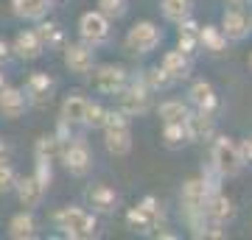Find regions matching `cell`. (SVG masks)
I'll return each mask as SVG.
<instances>
[{
  "mask_svg": "<svg viewBox=\"0 0 252 240\" xmlns=\"http://www.w3.org/2000/svg\"><path fill=\"white\" fill-rule=\"evenodd\" d=\"M54 226L70 240H90L98 232V218L84 207H62L54 213Z\"/></svg>",
  "mask_w": 252,
  "mask_h": 240,
  "instance_id": "cell-1",
  "label": "cell"
},
{
  "mask_svg": "<svg viewBox=\"0 0 252 240\" xmlns=\"http://www.w3.org/2000/svg\"><path fill=\"white\" fill-rule=\"evenodd\" d=\"M101 132H104V148L112 157H126L132 151V117H126L121 109H107Z\"/></svg>",
  "mask_w": 252,
  "mask_h": 240,
  "instance_id": "cell-2",
  "label": "cell"
},
{
  "mask_svg": "<svg viewBox=\"0 0 252 240\" xmlns=\"http://www.w3.org/2000/svg\"><path fill=\"white\" fill-rule=\"evenodd\" d=\"M152 89L143 84V79H129L124 87L115 92L118 98V109L124 112L126 117H143L149 109H152Z\"/></svg>",
  "mask_w": 252,
  "mask_h": 240,
  "instance_id": "cell-3",
  "label": "cell"
},
{
  "mask_svg": "<svg viewBox=\"0 0 252 240\" xmlns=\"http://www.w3.org/2000/svg\"><path fill=\"white\" fill-rule=\"evenodd\" d=\"M210 162H213V168H216L224 179L238 176V173H241V168L247 165V162H244V157H241L238 142H235L233 137H227V134H221V137H213Z\"/></svg>",
  "mask_w": 252,
  "mask_h": 240,
  "instance_id": "cell-4",
  "label": "cell"
},
{
  "mask_svg": "<svg viewBox=\"0 0 252 240\" xmlns=\"http://www.w3.org/2000/svg\"><path fill=\"white\" fill-rule=\"evenodd\" d=\"M160 42H162V31H160L157 23H152V20H137V23H132V28H129L126 36H124V48L132 56L152 53Z\"/></svg>",
  "mask_w": 252,
  "mask_h": 240,
  "instance_id": "cell-5",
  "label": "cell"
},
{
  "mask_svg": "<svg viewBox=\"0 0 252 240\" xmlns=\"http://www.w3.org/2000/svg\"><path fill=\"white\" fill-rule=\"evenodd\" d=\"M59 160H62L64 170L76 179H84L93 170V151L81 137H67V140H62Z\"/></svg>",
  "mask_w": 252,
  "mask_h": 240,
  "instance_id": "cell-6",
  "label": "cell"
},
{
  "mask_svg": "<svg viewBox=\"0 0 252 240\" xmlns=\"http://www.w3.org/2000/svg\"><path fill=\"white\" fill-rule=\"evenodd\" d=\"M93 89L101 92V95H112L124 87L129 81V70L124 64H112V62H104V64H93Z\"/></svg>",
  "mask_w": 252,
  "mask_h": 240,
  "instance_id": "cell-7",
  "label": "cell"
},
{
  "mask_svg": "<svg viewBox=\"0 0 252 240\" xmlns=\"http://www.w3.org/2000/svg\"><path fill=\"white\" fill-rule=\"evenodd\" d=\"M54 89H56V81L48 76L45 70H34L31 76L26 79V101L28 107H36V109H45L51 101H54Z\"/></svg>",
  "mask_w": 252,
  "mask_h": 240,
  "instance_id": "cell-8",
  "label": "cell"
},
{
  "mask_svg": "<svg viewBox=\"0 0 252 240\" xmlns=\"http://www.w3.org/2000/svg\"><path fill=\"white\" fill-rule=\"evenodd\" d=\"M62 62L73 76H90L95 64V51L87 42H67L62 45Z\"/></svg>",
  "mask_w": 252,
  "mask_h": 240,
  "instance_id": "cell-9",
  "label": "cell"
},
{
  "mask_svg": "<svg viewBox=\"0 0 252 240\" xmlns=\"http://www.w3.org/2000/svg\"><path fill=\"white\" fill-rule=\"evenodd\" d=\"M79 36L81 42H87L90 48H98L109 39V20L101 14L98 9L95 11H84L79 17Z\"/></svg>",
  "mask_w": 252,
  "mask_h": 240,
  "instance_id": "cell-10",
  "label": "cell"
},
{
  "mask_svg": "<svg viewBox=\"0 0 252 240\" xmlns=\"http://www.w3.org/2000/svg\"><path fill=\"white\" fill-rule=\"evenodd\" d=\"M84 201L93 207V213L95 215H115L118 207H121V196H118V190H112L109 185L104 182H95L84 190Z\"/></svg>",
  "mask_w": 252,
  "mask_h": 240,
  "instance_id": "cell-11",
  "label": "cell"
},
{
  "mask_svg": "<svg viewBox=\"0 0 252 240\" xmlns=\"http://www.w3.org/2000/svg\"><path fill=\"white\" fill-rule=\"evenodd\" d=\"M207 193H210V190H207V185L202 182V176H196V179H185V182H182L180 204H182V210H185V218L205 213Z\"/></svg>",
  "mask_w": 252,
  "mask_h": 240,
  "instance_id": "cell-12",
  "label": "cell"
},
{
  "mask_svg": "<svg viewBox=\"0 0 252 240\" xmlns=\"http://www.w3.org/2000/svg\"><path fill=\"white\" fill-rule=\"evenodd\" d=\"M188 101L196 112H207V115H219V95L216 87L210 81H193L188 89Z\"/></svg>",
  "mask_w": 252,
  "mask_h": 240,
  "instance_id": "cell-13",
  "label": "cell"
},
{
  "mask_svg": "<svg viewBox=\"0 0 252 240\" xmlns=\"http://www.w3.org/2000/svg\"><path fill=\"white\" fill-rule=\"evenodd\" d=\"M9 45H11V56H17L20 62H36L39 56L45 53V48H42V42H39V36H36L34 28L20 31Z\"/></svg>",
  "mask_w": 252,
  "mask_h": 240,
  "instance_id": "cell-14",
  "label": "cell"
},
{
  "mask_svg": "<svg viewBox=\"0 0 252 240\" xmlns=\"http://www.w3.org/2000/svg\"><path fill=\"white\" fill-rule=\"evenodd\" d=\"M221 34L227 36V42H244L247 36H250V17L244 14L241 9H227L224 14H221Z\"/></svg>",
  "mask_w": 252,
  "mask_h": 240,
  "instance_id": "cell-15",
  "label": "cell"
},
{
  "mask_svg": "<svg viewBox=\"0 0 252 240\" xmlns=\"http://www.w3.org/2000/svg\"><path fill=\"white\" fill-rule=\"evenodd\" d=\"M14 193H17L20 207H26V210H36V207L42 204V198H45L48 190L34 179V173H28V176H17Z\"/></svg>",
  "mask_w": 252,
  "mask_h": 240,
  "instance_id": "cell-16",
  "label": "cell"
},
{
  "mask_svg": "<svg viewBox=\"0 0 252 240\" xmlns=\"http://www.w3.org/2000/svg\"><path fill=\"white\" fill-rule=\"evenodd\" d=\"M28 112V101H26V92L20 87H6L0 89V115L6 120H20V117Z\"/></svg>",
  "mask_w": 252,
  "mask_h": 240,
  "instance_id": "cell-17",
  "label": "cell"
},
{
  "mask_svg": "<svg viewBox=\"0 0 252 240\" xmlns=\"http://www.w3.org/2000/svg\"><path fill=\"white\" fill-rule=\"evenodd\" d=\"M205 215L210 218V221H216V223H230L235 218V207H233V201H230V196H227V193L213 190V193H207Z\"/></svg>",
  "mask_w": 252,
  "mask_h": 240,
  "instance_id": "cell-18",
  "label": "cell"
},
{
  "mask_svg": "<svg viewBox=\"0 0 252 240\" xmlns=\"http://www.w3.org/2000/svg\"><path fill=\"white\" fill-rule=\"evenodd\" d=\"M188 134L190 142H207L216 137V115H207V112H190L188 120Z\"/></svg>",
  "mask_w": 252,
  "mask_h": 240,
  "instance_id": "cell-19",
  "label": "cell"
},
{
  "mask_svg": "<svg viewBox=\"0 0 252 240\" xmlns=\"http://www.w3.org/2000/svg\"><path fill=\"white\" fill-rule=\"evenodd\" d=\"M160 67L168 73L174 81H185V79H190L193 62H190V56H188V53H182L180 48H177V51H165V53H162Z\"/></svg>",
  "mask_w": 252,
  "mask_h": 240,
  "instance_id": "cell-20",
  "label": "cell"
},
{
  "mask_svg": "<svg viewBox=\"0 0 252 240\" xmlns=\"http://www.w3.org/2000/svg\"><path fill=\"white\" fill-rule=\"evenodd\" d=\"M87 101L81 92H70V95H64L62 101V109H59V120L62 123H67L70 129H76V126L84 123V109H87Z\"/></svg>",
  "mask_w": 252,
  "mask_h": 240,
  "instance_id": "cell-21",
  "label": "cell"
},
{
  "mask_svg": "<svg viewBox=\"0 0 252 240\" xmlns=\"http://www.w3.org/2000/svg\"><path fill=\"white\" fill-rule=\"evenodd\" d=\"M11 11H14V17H20V20L39 23L42 17H48L51 0H11Z\"/></svg>",
  "mask_w": 252,
  "mask_h": 240,
  "instance_id": "cell-22",
  "label": "cell"
},
{
  "mask_svg": "<svg viewBox=\"0 0 252 240\" xmlns=\"http://www.w3.org/2000/svg\"><path fill=\"white\" fill-rule=\"evenodd\" d=\"M36 218L31 215V210H23V213L17 215H11V221H9V238L14 240H34L36 238Z\"/></svg>",
  "mask_w": 252,
  "mask_h": 240,
  "instance_id": "cell-23",
  "label": "cell"
},
{
  "mask_svg": "<svg viewBox=\"0 0 252 240\" xmlns=\"http://www.w3.org/2000/svg\"><path fill=\"white\" fill-rule=\"evenodd\" d=\"M34 31H36V36H39V42H42L45 51H54V48H62V45H64V31H62L59 23H54V20L42 17Z\"/></svg>",
  "mask_w": 252,
  "mask_h": 240,
  "instance_id": "cell-24",
  "label": "cell"
},
{
  "mask_svg": "<svg viewBox=\"0 0 252 240\" xmlns=\"http://www.w3.org/2000/svg\"><path fill=\"white\" fill-rule=\"evenodd\" d=\"M190 115V107L185 101H177V98H168L162 101L160 107H157V117H160V123H185Z\"/></svg>",
  "mask_w": 252,
  "mask_h": 240,
  "instance_id": "cell-25",
  "label": "cell"
},
{
  "mask_svg": "<svg viewBox=\"0 0 252 240\" xmlns=\"http://www.w3.org/2000/svg\"><path fill=\"white\" fill-rule=\"evenodd\" d=\"M227 48V36L219 26H199V51L207 53H221Z\"/></svg>",
  "mask_w": 252,
  "mask_h": 240,
  "instance_id": "cell-26",
  "label": "cell"
},
{
  "mask_svg": "<svg viewBox=\"0 0 252 240\" xmlns=\"http://www.w3.org/2000/svg\"><path fill=\"white\" fill-rule=\"evenodd\" d=\"M162 145L168 151H180L185 145H190V134L185 123H162Z\"/></svg>",
  "mask_w": 252,
  "mask_h": 240,
  "instance_id": "cell-27",
  "label": "cell"
},
{
  "mask_svg": "<svg viewBox=\"0 0 252 240\" xmlns=\"http://www.w3.org/2000/svg\"><path fill=\"white\" fill-rule=\"evenodd\" d=\"M59 151H62V140L54 134H42L39 140L34 142V160H48V162H54L59 160Z\"/></svg>",
  "mask_w": 252,
  "mask_h": 240,
  "instance_id": "cell-28",
  "label": "cell"
},
{
  "mask_svg": "<svg viewBox=\"0 0 252 240\" xmlns=\"http://www.w3.org/2000/svg\"><path fill=\"white\" fill-rule=\"evenodd\" d=\"M157 215H152V213H146L143 207H132L129 213H126V223L132 226L135 232H140V235H149L152 229H157Z\"/></svg>",
  "mask_w": 252,
  "mask_h": 240,
  "instance_id": "cell-29",
  "label": "cell"
},
{
  "mask_svg": "<svg viewBox=\"0 0 252 240\" xmlns=\"http://www.w3.org/2000/svg\"><path fill=\"white\" fill-rule=\"evenodd\" d=\"M160 9L168 23H180L193 14V0H160Z\"/></svg>",
  "mask_w": 252,
  "mask_h": 240,
  "instance_id": "cell-30",
  "label": "cell"
},
{
  "mask_svg": "<svg viewBox=\"0 0 252 240\" xmlns=\"http://www.w3.org/2000/svg\"><path fill=\"white\" fill-rule=\"evenodd\" d=\"M140 79H143V84H146L149 89H152V92H160V89H171L174 84H177V81H174L171 76H168V73L162 70L160 64L149 67V70H146L143 76H140Z\"/></svg>",
  "mask_w": 252,
  "mask_h": 240,
  "instance_id": "cell-31",
  "label": "cell"
},
{
  "mask_svg": "<svg viewBox=\"0 0 252 240\" xmlns=\"http://www.w3.org/2000/svg\"><path fill=\"white\" fill-rule=\"evenodd\" d=\"M107 120V107L101 101H87V109H84V129H93V132H101V126Z\"/></svg>",
  "mask_w": 252,
  "mask_h": 240,
  "instance_id": "cell-32",
  "label": "cell"
},
{
  "mask_svg": "<svg viewBox=\"0 0 252 240\" xmlns=\"http://www.w3.org/2000/svg\"><path fill=\"white\" fill-rule=\"evenodd\" d=\"M17 170L9 160H0V196H9L14 193V185H17Z\"/></svg>",
  "mask_w": 252,
  "mask_h": 240,
  "instance_id": "cell-33",
  "label": "cell"
},
{
  "mask_svg": "<svg viewBox=\"0 0 252 240\" xmlns=\"http://www.w3.org/2000/svg\"><path fill=\"white\" fill-rule=\"evenodd\" d=\"M98 11L109 20V23H112V20H121V17H126V11H129V0H98Z\"/></svg>",
  "mask_w": 252,
  "mask_h": 240,
  "instance_id": "cell-34",
  "label": "cell"
},
{
  "mask_svg": "<svg viewBox=\"0 0 252 240\" xmlns=\"http://www.w3.org/2000/svg\"><path fill=\"white\" fill-rule=\"evenodd\" d=\"M34 179L48 190L51 182H54V168H51V162L48 160H34Z\"/></svg>",
  "mask_w": 252,
  "mask_h": 240,
  "instance_id": "cell-35",
  "label": "cell"
},
{
  "mask_svg": "<svg viewBox=\"0 0 252 240\" xmlns=\"http://www.w3.org/2000/svg\"><path fill=\"white\" fill-rule=\"evenodd\" d=\"M137 207H143L146 213H152V215H157V218H160V198L152 196V193L140 198V201H137Z\"/></svg>",
  "mask_w": 252,
  "mask_h": 240,
  "instance_id": "cell-36",
  "label": "cell"
},
{
  "mask_svg": "<svg viewBox=\"0 0 252 240\" xmlns=\"http://www.w3.org/2000/svg\"><path fill=\"white\" fill-rule=\"evenodd\" d=\"M238 148H241L244 162H252V134H250V137H244V140L238 142Z\"/></svg>",
  "mask_w": 252,
  "mask_h": 240,
  "instance_id": "cell-37",
  "label": "cell"
},
{
  "mask_svg": "<svg viewBox=\"0 0 252 240\" xmlns=\"http://www.w3.org/2000/svg\"><path fill=\"white\" fill-rule=\"evenodd\" d=\"M9 59H11V45L6 39H0V67L9 62Z\"/></svg>",
  "mask_w": 252,
  "mask_h": 240,
  "instance_id": "cell-38",
  "label": "cell"
},
{
  "mask_svg": "<svg viewBox=\"0 0 252 240\" xmlns=\"http://www.w3.org/2000/svg\"><path fill=\"white\" fill-rule=\"evenodd\" d=\"M250 0H230V6H235V9H241V6H247Z\"/></svg>",
  "mask_w": 252,
  "mask_h": 240,
  "instance_id": "cell-39",
  "label": "cell"
},
{
  "mask_svg": "<svg viewBox=\"0 0 252 240\" xmlns=\"http://www.w3.org/2000/svg\"><path fill=\"white\" fill-rule=\"evenodd\" d=\"M6 87V73H3V67H0V89Z\"/></svg>",
  "mask_w": 252,
  "mask_h": 240,
  "instance_id": "cell-40",
  "label": "cell"
},
{
  "mask_svg": "<svg viewBox=\"0 0 252 240\" xmlns=\"http://www.w3.org/2000/svg\"><path fill=\"white\" fill-rule=\"evenodd\" d=\"M247 67H250V73H252V51H250V56H247Z\"/></svg>",
  "mask_w": 252,
  "mask_h": 240,
  "instance_id": "cell-41",
  "label": "cell"
},
{
  "mask_svg": "<svg viewBox=\"0 0 252 240\" xmlns=\"http://www.w3.org/2000/svg\"><path fill=\"white\" fill-rule=\"evenodd\" d=\"M250 28H252V14H250Z\"/></svg>",
  "mask_w": 252,
  "mask_h": 240,
  "instance_id": "cell-42",
  "label": "cell"
},
{
  "mask_svg": "<svg viewBox=\"0 0 252 240\" xmlns=\"http://www.w3.org/2000/svg\"><path fill=\"white\" fill-rule=\"evenodd\" d=\"M51 3H56V0H51Z\"/></svg>",
  "mask_w": 252,
  "mask_h": 240,
  "instance_id": "cell-43",
  "label": "cell"
}]
</instances>
